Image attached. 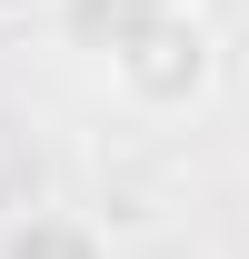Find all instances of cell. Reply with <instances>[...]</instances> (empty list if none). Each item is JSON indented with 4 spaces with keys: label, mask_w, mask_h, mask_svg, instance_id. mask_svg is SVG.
<instances>
[{
    "label": "cell",
    "mask_w": 249,
    "mask_h": 259,
    "mask_svg": "<svg viewBox=\"0 0 249 259\" xmlns=\"http://www.w3.org/2000/svg\"><path fill=\"white\" fill-rule=\"evenodd\" d=\"M150 10H170V0H60V10H50V30H70L90 60H110V50L150 20Z\"/></svg>",
    "instance_id": "cell-3"
},
{
    "label": "cell",
    "mask_w": 249,
    "mask_h": 259,
    "mask_svg": "<svg viewBox=\"0 0 249 259\" xmlns=\"http://www.w3.org/2000/svg\"><path fill=\"white\" fill-rule=\"evenodd\" d=\"M0 259H120V249H110V229L80 220V209H20V220L0 229Z\"/></svg>",
    "instance_id": "cell-2"
},
{
    "label": "cell",
    "mask_w": 249,
    "mask_h": 259,
    "mask_svg": "<svg viewBox=\"0 0 249 259\" xmlns=\"http://www.w3.org/2000/svg\"><path fill=\"white\" fill-rule=\"evenodd\" d=\"M100 70H110V90H120L140 120H189V110L219 90V20L199 0H170V10H150Z\"/></svg>",
    "instance_id": "cell-1"
},
{
    "label": "cell",
    "mask_w": 249,
    "mask_h": 259,
    "mask_svg": "<svg viewBox=\"0 0 249 259\" xmlns=\"http://www.w3.org/2000/svg\"><path fill=\"white\" fill-rule=\"evenodd\" d=\"M60 0H0V30H30V20H50Z\"/></svg>",
    "instance_id": "cell-4"
}]
</instances>
